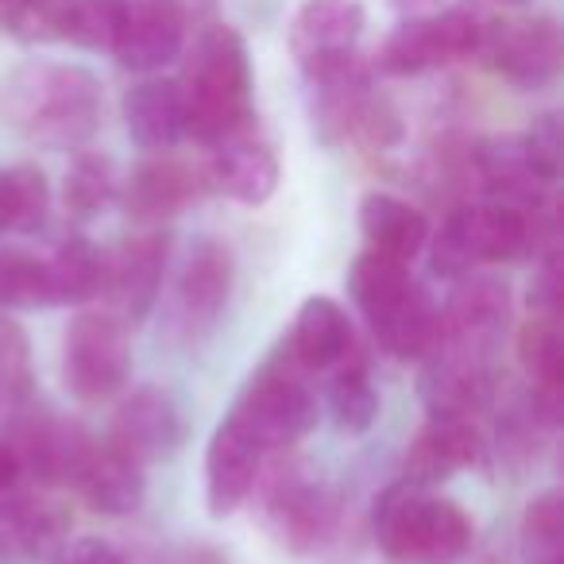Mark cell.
Returning a JSON list of instances; mask_svg holds the SVG:
<instances>
[{
  "label": "cell",
  "instance_id": "8d00e7d4",
  "mask_svg": "<svg viewBox=\"0 0 564 564\" xmlns=\"http://www.w3.org/2000/svg\"><path fill=\"white\" fill-rule=\"evenodd\" d=\"M522 143V159L530 166V174L538 182H556L561 174V159H564V135H561V117L556 112H545L530 124V132L518 135Z\"/></svg>",
  "mask_w": 564,
  "mask_h": 564
},
{
  "label": "cell",
  "instance_id": "ba28073f",
  "mask_svg": "<svg viewBox=\"0 0 564 564\" xmlns=\"http://www.w3.org/2000/svg\"><path fill=\"white\" fill-rule=\"evenodd\" d=\"M364 20L360 0H302L291 24V51L314 86L352 70Z\"/></svg>",
  "mask_w": 564,
  "mask_h": 564
},
{
  "label": "cell",
  "instance_id": "74e56055",
  "mask_svg": "<svg viewBox=\"0 0 564 564\" xmlns=\"http://www.w3.org/2000/svg\"><path fill=\"white\" fill-rule=\"evenodd\" d=\"M70 0H9V28L28 43L63 40Z\"/></svg>",
  "mask_w": 564,
  "mask_h": 564
},
{
  "label": "cell",
  "instance_id": "e575fe53",
  "mask_svg": "<svg viewBox=\"0 0 564 564\" xmlns=\"http://www.w3.org/2000/svg\"><path fill=\"white\" fill-rule=\"evenodd\" d=\"M522 549L530 556V564H553L561 561L564 549V495L541 491L538 499H530L522 514Z\"/></svg>",
  "mask_w": 564,
  "mask_h": 564
},
{
  "label": "cell",
  "instance_id": "2e32d148",
  "mask_svg": "<svg viewBox=\"0 0 564 564\" xmlns=\"http://www.w3.org/2000/svg\"><path fill=\"white\" fill-rule=\"evenodd\" d=\"M422 364V402L430 406V414L471 417L491 402L495 356L464 352L437 340V348Z\"/></svg>",
  "mask_w": 564,
  "mask_h": 564
},
{
  "label": "cell",
  "instance_id": "5b68a950",
  "mask_svg": "<svg viewBox=\"0 0 564 564\" xmlns=\"http://www.w3.org/2000/svg\"><path fill=\"white\" fill-rule=\"evenodd\" d=\"M232 417L263 453H282V448L299 445L317 425V399L299 376V364L271 360L263 371L251 376L243 394L236 399Z\"/></svg>",
  "mask_w": 564,
  "mask_h": 564
},
{
  "label": "cell",
  "instance_id": "4316f807",
  "mask_svg": "<svg viewBox=\"0 0 564 564\" xmlns=\"http://www.w3.org/2000/svg\"><path fill=\"white\" fill-rule=\"evenodd\" d=\"M360 228L368 236L371 251L391 256L399 263L417 259V251L430 243V220L417 205L402 202L394 194H368L360 202Z\"/></svg>",
  "mask_w": 564,
  "mask_h": 564
},
{
  "label": "cell",
  "instance_id": "836d02e7",
  "mask_svg": "<svg viewBox=\"0 0 564 564\" xmlns=\"http://www.w3.org/2000/svg\"><path fill=\"white\" fill-rule=\"evenodd\" d=\"M117 197V171L105 155H78L66 171L63 205L74 217H97Z\"/></svg>",
  "mask_w": 564,
  "mask_h": 564
},
{
  "label": "cell",
  "instance_id": "8fae6325",
  "mask_svg": "<svg viewBox=\"0 0 564 564\" xmlns=\"http://www.w3.org/2000/svg\"><path fill=\"white\" fill-rule=\"evenodd\" d=\"M4 445L17 456L20 476H32L43 487H58V484H74V476H78L94 441L74 422H63V417H51V414H28L9 425Z\"/></svg>",
  "mask_w": 564,
  "mask_h": 564
},
{
  "label": "cell",
  "instance_id": "60d3db41",
  "mask_svg": "<svg viewBox=\"0 0 564 564\" xmlns=\"http://www.w3.org/2000/svg\"><path fill=\"white\" fill-rule=\"evenodd\" d=\"M17 479H20L17 456H12V448L4 445V437H0V495H9Z\"/></svg>",
  "mask_w": 564,
  "mask_h": 564
},
{
  "label": "cell",
  "instance_id": "603a6c76",
  "mask_svg": "<svg viewBox=\"0 0 564 564\" xmlns=\"http://www.w3.org/2000/svg\"><path fill=\"white\" fill-rule=\"evenodd\" d=\"M348 352H352V322L340 310V302L325 299V294L302 302L291 340H286V356L302 371H325L345 364Z\"/></svg>",
  "mask_w": 564,
  "mask_h": 564
},
{
  "label": "cell",
  "instance_id": "d6986e66",
  "mask_svg": "<svg viewBox=\"0 0 564 564\" xmlns=\"http://www.w3.org/2000/svg\"><path fill=\"white\" fill-rule=\"evenodd\" d=\"M484 456V437L471 425V417H448V414H430V422L422 425V433L414 437L406 453V484L433 487L441 479H453L456 471L471 468Z\"/></svg>",
  "mask_w": 564,
  "mask_h": 564
},
{
  "label": "cell",
  "instance_id": "52a82bcc",
  "mask_svg": "<svg viewBox=\"0 0 564 564\" xmlns=\"http://www.w3.org/2000/svg\"><path fill=\"white\" fill-rule=\"evenodd\" d=\"M63 376L74 399L105 402L132 376L128 325L112 314H82L66 329Z\"/></svg>",
  "mask_w": 564,
  "mask_h": 564
},
{
  "label": "cell",
  "instance_id": "f546056e",
  "mask_svg": "<svg viewBox=\"0 0 564 564\" xmlns=\"http://www.w3.org/2000/svg\"><path fill=\"white\" fill-rule=\"evenodd\" d=\"M51 213V186L40 166L0 171V232H40Z\"/></svg>",
  "mask_w": 564,
  "mask_h": 564
},
{
  "label": "cell",
  "instance_id": "ee69618b",
  "mask_svg": "<svg viewBox=\"0 0 564 564\" xmlns=\"http://www.w3.org/2000/svg\"><path fill=\"white\" fill-rule=\"evenodd\" d=\"M553 564H561V561H553Z\"/></svg>",
  "mask_w": 564,
  "mask_h": 564
},
{
  "label": "cell",
  "instance_id": "7c38bea8",
  "mask_svg": "<svg viewBox=\"0 0 564 564\" xmlns=\"http://www.w3.org/2000/svg\"><path fill=\"white\" fill-rule=\"evenodd\" d=\"M510 325V286L487 274H464L441 310V345L495 356Z\"/></svg>",
  "mask_w": 564,
  "mask_h": 564
},
{
  "label": "cell",
  "instance_id": "b9f144b4",
  "mask_svg": "<svg viewBox=\"0 0 564 564\" xmlns=\"http://www.w3.org/2000/svg\"><path fill=\"white\" fill-rule=\"evenodd\" d=\"M502 4H525V0H502Z\"/></svg>",
  "mask_w": 564,
  "mask_h": 564
},
{
  "label": "cell",
  "instance_id": "4fadbf2b",
  "mask_svg": "<svg viewBox=\"0 0 564 564\" xmlns=\"http://www.w3.org/2000/svg\"><path fill=\"white\" fill-rule=\"evenodd\" d=\"M166 251H171V236L163 228H143L120 243L117 256L105 259L101 291L112 302V317H120L124 325H140L155 310L166 274Z\"/></svg>",
  "mask_w": 564,
  "mask_h": 564
},
{
  "label": "cell",
  "instance_id": "f35d334b",
  "mask_svg": "<svg viewBox=\"0 0 564 564\" xmlns=\"http://www.w3.org/2000/svg\"><path fill=\"white\" fill-rule=\"evenodd\" d=\"M55 564H124V556L101 538H78L66 541L55 553Z\"/></svg>",
  "mask_w": 564,
  "mask_h": 564
},
{
  "label": "cell",
  "instance_id": "9a60e30c",
  "mask_svg": "<svg viewBox=\"0 0 564 564\" xmlns=\"http://www.w3.org/2000/svg\"><path fill=\"white\" fill-rule=\"evenodd\" d=\"M228 294H232V256H228L225 243L194 240L186 263L174 282V322L186 333L189 340H202L217 329L220 314L228 306Z\"/></svg>",
  "mask_w": 564,
  "mask_h": 564
},
{
  "label": "cell",
  "instance_id": "83f0119b",
  "mask_svg": "<svg viewBox=\"0 0 564 564\" xmlns=\"http://www.w3.org/2000/svg\"><path fill=\"white\" fill-rule=\"evenodd\" d=\"M105 251L86 236H70L47 259L51 306H86L105 286Z\"/></svg>",
  "mask_w": 564,
  "mask_h": 564
},
{
  "label": "cell",
  "instance_id": "7a4b0ae2",
  "mask_svg": "<svg viewBox=\"0 0 564 564\" xmlns=\"http://www.w3.org/2000/svg\"><path fill=\"white\" fill-rule=\"evenodd\" d=\"M182 101H186V135L205 148L251 132V63L240 32L213 24L197 35L189 51Z\"/></svg>",
  "mask_w": 564,
  "mask_h": 564
},
{
  "label": "cell",
  "instance_id": "8992f818",
  "mask_svg": "<svg viewBox=\"0 0 564 564\" xmlns=\"http://www.w3.org/2000/svg\"><path fill=\"white\" fill-rule=\"evenodd\" d=\"M487 20L471 9H448L433 12L425 20H406L387 35L379 51V70L391 78H414L433 66L456 63V58L479 55L484 47Z\"/></svg>",
  "mask_w": 564,
  "mask_h": 564
},
{
  "label": "cell",
  "instance_id": "6da1fadb",
  "mask_svg": "<svg viewBox=\"0 0 564 564\" xmlns=\"http://www.w3.org/2000/svg\"><path fill=\"white\" fill-rule=\"evenodd\" d=\"M0 120L40 148H82L101 124V82L86 66L24 63L0 82Z\"/></svg>",
  "mask_w": 564,
  "mask_h": 564
},
{
  "label": "cell",
  "instance_id": "cb8c5ba5",
  "mask_svg": "<svg viewBox=\"0 0 564 564\" xmlns=\"http://www.w3.org/2000/svg\"><path fill=\"white\" fill-rule=\"evenodd\" d=\"M74 487L82 491V499L109 518H128L143 507L148 499V479L135 460H128L124 453H117L112 445H94L89 456L82 460Z\"/></svg>",
  "mask_w": 564,
  "mask_h": 564
},
{
  "label": "cell",
  "instance_id": "d4e9b609",
  "mask_svg": "<svg viewBox=\"0 0 564 564\" xmlns=\"http://www.w3.org/2000/svg\"><path fill=\"white\" fill-rule=\"evenodd\" d=\"M70 518L55 502L9 499L0 502V561H43L66 545Z\"/></svg>",
  "mask_w": 564,
  "mask_h": 564
},
{
  "label": "cell",
  "instance_id": "277c9868",
  "mask_svg": "<svg viewBox=\"0 0 564 564\" xmlns=\"http://www.w3.org/2000/svg\"><path fill=\"white\" fill-rule=\"evenodd\" d=\"M376 538L399 564H456L471 549V522L453 499L402 479L379 499Z\"/></svg>",
  "mask_w": 564,
  "mask_h": 564
},
{
  "label": "cell",
  "instance_id": "9c48e42d",
  "mask_svg": "<svg viewBox=\"0 0 564 564\" xmlns=\"http://www.w3.org/2000/svg\"><path fill=\"white\" fill-rule=\"evenodd\" d=\"M263 510L274 538L299 553L317 549L337 525V495L306 464H286L274 471L263 495Z\"/></svg>",
  "mask_w": 564,
  "mask_h": 564
},
{
  "label": "cell",
  "instance_id": "ffe728a7",
  "mask_svg": "<svg viewBox=\"0 0 564 564\" xmlns=\"http://www.w3.org/2000/svg\"><path fill=\"white\" fill-rule=\"evenodd\" d=\"M197 174L189 171L182 159H171L163 151H155V159H143L132 171L124 186V209L128 217H135L140 225L155 228L163 220L178 217L186 205L197 202Z\"/></svg>",
  "mask_w": 564,
  "mask_h": 564
},
{
  "label": "cell",
  "instance_id": "d6a6232c",
  "mask_svg": "<svg viewBox=\"0 0 564 564\" xmlns=\"http://www.w3.org/2000/svg\"><path fill=\"white\" fill-rule=\"evenodd\" d=\"M124 24V0H70L63 24V40L82 51H109L120 40Z\"/></svg>",
  "mask_w": 564,
  "mask_h": 564
},
{
  "label": "cell",
  "instance_id": "5bb4252c",
  "mask_svg": "<svg viewBox=\"0 0 564 564\" xmlns=\"http://www.w3.org/2000/svg\"><path fill=\"white\" fill-rule=\"evenodd\" d=\"M186 441V417L174 394L159 391V387H140L120 402L117 417H112L109 445L135 460L140 468L159 460H171Z\"/></svg>",
  "mask_w": 564,
  "mask_h": 564
},
{
  "label": "cell",
  "instance_id": "1f68e13d",
  "mask_svg": "<svg viewBox=\"0 0 564 564\" xmlns=\"http://www.w3.org/2000/svg\"><path fill=\"white\" fill-rule=\"evenodd\" d=\"M51 306L47 259L20 248H0V310Z\"/></svg>",
  "mask_w": 564,
  "mask_h": 564
},
{
  "label": "cell",
  "instance_id": "484cf974",
  "mask_svg": "<svg viewBox=\"0 0 564 564\" xmlns=\"http://www.w3.org/2000/svg\"><path fill=\"white\" fill-rule=\"evenodd\" d=\"M124 124L135 148L171 151L186 135V101L171 78H148L124 97Z\"/></svg>",
  "mask_w": 564,
  "mask_h": 564
},
{
  "label": "cell",
  "instance_id": "4dcf8cb0",
  "mask_svg": "<svg viewBox=\"0 0 564 564\" xmlns=\"http://www.w3.org/2000/svg\"><path fill=\"white\" fill-rule=\"evenodd\" d=\"M329 414L333 425L348 437H360L376 425L379 417V394L368 379L364 364H348L337 379L329 383Z\"/></svg>",
  "mask_w": 564,
  "mask_h": 564
},
{
  "label": "cell",
  "instance_id": "e0dca14e",
  "mask_svg": "<svg viewBox=\"0 0 564 564\" xmlns=\"http://www.w3.org/2000/svg\"><path fill=\"white\" fill-rule=\"evenodd\" d=\"M182 43H186V12L178 0H124V24L112 47L124 70H163L182 55Z\"/></svg>",
  "mask_w": 564,
  "mask_h": 564
},
{
  "label": "cell",
  "instance_id": "ac0fdd59",
  "mask_svg": "<svg viewBox=\"0 0 564 564\" xmlns=\"http://www.w3.org/2000/svg\"><path fill=\"white\" fill-rule=\"evenodd\" d=\"M259 471H263V448L232 422H225L213 430L209 448H205V507L209 518H228L248 502V495L256 491Z\"/></svg>",
  "mask_w": 564,
  "mask_h": 564
},
{
  "label": "cell",
  "instance_id": "f1b7e54d",
  "mask_svg": "<svg viewBox=\"0 0 564 564\" xmlns=\"http://www.w3.org/2000/svg\"><path fill=\"white\" fill-rule=\"evenodd\" d=\"M479 263H487V232L484 205H456L441 225L437 240L430 248V267L441 279H464Z\"/></svg>",
  "mask_w": 564,
  "mask_h": 564
},
{
  "label": "cell",
  "instance_id": "7bdbcfd3",
  "mask_svg": "<svg viewBox=\"0 0 564 564\" xmlns=\"http://www.w3.org/2000/svg\"><path fill=\"white\" fill-rule=\"evenodd\" d=\"M0 406H4V394H0Z\"/></svg>",
  "mask_w": 564,
  "mask_h": 564
},
{
  "label": "cell",
  "instance_id": "44dd1931",
  "mask_svg": "<svg viewBox=\"0 0 564 564\" xmlns=\"http://www.w3.org/2000/svg\"><path fill=\"white\" fill-rule=\"evenodd\" d=\"M518 360L530 376V406L541 425L561 422L564 391V337L553 314H538L518 333Z\"/></svg>",
  "mask_w": 564,
  "mask_h": 564
},
{
  "label": "cell",
  "instance_id": "d590c367",
  "mask_svg": "<svg viewBox=\"0 0 564 564\" xmlns=\"http://www.w3.org/2000/svg\"><path fill=\"white\" fill-rule=\"evenodd\" d=\"M0 394L4 406H20L32 394V340L17 322L0 317Z\"/></svg>",
  "mask_w": 564,
  "mask_h": 564
},
{
  "label": "cell",
  "instance_id": "ab89813d",
  "mask_svg": "<svg viewBox=\"0 0 564 564\" xmlns=\"http://www.w3.org/2000/svg\"><path fill=\"white\" fill-rule=\"evenodd\" d=\"M391 9L402 12L406 20H425L433 12H441V0H391Z\"/></svg>",
  "mask_w": 564,
  "mask_h": 564
},
{
  "label": "cell",
  "instance_id": "3957f363",
  "mask_svg": "<svg viewBox=\"0 0 564 564\" xmlns=\"http://www.w3.org/2000/svg\"><path fill=\"white\" fill-rule=\"evenodd\" d=\"M348 294L394 360H425L437 348L441 310L414 282L410 263L368 248L348 271Z\"/></svg>",
  "mask_w": 564,
  "mask_h": 564
},
{
  "label": "cell",
  "instance_id": "7402d4cb",
  "mask_svg": "<svg viewBox=\"0 0 564 564\" xmlns=\"http://www.w3.org/2000/svg\"><path fill=\"white\" fill-rule=\"evenodd\" d=\"M209 163L213 186L225 197L240 205H263L271 202V194L279 189V159L263 140H256L251 132L236 135V140L217 143Z\"/></svg>",
  "mask_w": 564,
  "mask_h": 564
},
{
  "label": "cell",
  "instance_id": "30bf717a",
  "mask_svg": "<svg viewBox=\"0 0 564 564\" xmlns=\"http://www.w3.org/2000/svg\"><path fill=\"white\" fill-rule=\"evenodd\" d=\"M479 55H487L491 70L502 74L510 86L545 89L561 74V58H564L561 28L549 17L495 20V24H487Z\"/></svg>",
  "mask_w": 564,
  "mask_h": 564
}]
</instances>
